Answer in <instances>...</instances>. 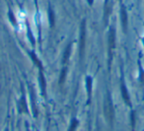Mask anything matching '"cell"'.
<instances>
[{"label": "cell", "instance_id": "6da1fadb", "mask_svg": "<svg viewBox=\"0 0 144 131\" xmlns=\"http://www.w3.org/2000/svg\"><path fill=\"white\" fill-rule=\"evenodd\" d=\"M17 17H18L19 22H25V20L27 18V12L25 10H20V11H18Z\"/></svg>", "mask_w": 144, "mask_h": 131}, {"label": "cell", "instance_id": "3957f363", "mask_svg": "<svg viewBox=\"0 0 144 131\" xmlns=\"http://www.w3.org/2000/svg\"><path fill=\"white\" fill-rule=\"evenodd\" d=\"M122 93H123V97H124V99L126 100V102H128V98H127V95H126V91H125L124 87H122Z\"/></svg>", "mask_w": 144, "mask_h": 131}, {"label": "cell", "instance_id": "7a4b0ae2", "mask_svg": "<svg viewBox=\"0 0 144 131\" xmlns=\"http://www.w3.org/2000/svg\"><path fill=\"white\" fill-rule=\"evenodd\" d=\"M77 125H78V121L77 120H73V122L71 123V126L69 128V131H74L75 128L77 127Z\"/></svg>", "mask_w": 144, "mask_h": 131}]
</instances>
